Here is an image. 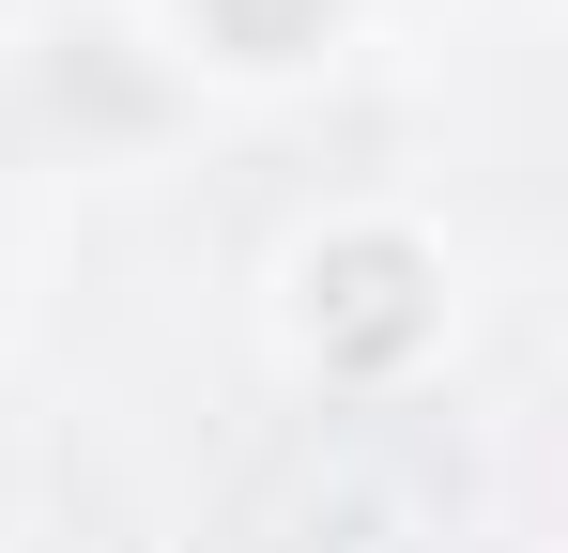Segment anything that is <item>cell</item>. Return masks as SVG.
<instances>
[{"label":"cell","mask_w":568,"mask_h":553,"mask_svg":"<svg viewBox=\"0 0 568 553\" xmlns=\"http://www.w3.org/2000/svg\"><path fill=\"white\" fill-rule=\"evenodd\" d=\"M323 16H338V0H200V31H215L231 62H292V47H323Z\"/></svg>","instance_id":"7a4b0ae2"},{"label":"cell","mask_w":568,"mask_h":553,"mask_svg":"<svg viewBox=\"0 0 568 553\" xmlns=\"http://www.w3.org/2000/svg\"><path fill=\"white\" fill-rule=\"evenodd\" d=\"M430 323H446V292H430V247L415 231H338V247H307V354L384 384V369L430 354Z\"/></svg>","instance_id":"6da1fadb"}]
</instances>
